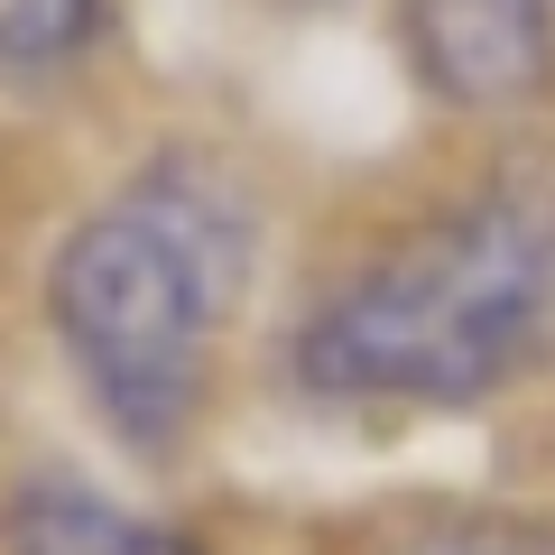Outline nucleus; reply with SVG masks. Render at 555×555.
I'll return each mask as SVG.
<instances>
[{
  "label": "nucleus",
  "instance_id": "obj_1",
  "mask_svg": "<svg viewBox=\"0 0 555 555\" xmlns=\"http://www.w3.org/2000/svg\"><path fill=\"white\" fill-rule=\"evenodd\" d=\"M555 343V167H500L361 259L297 324V379L324 398L463 408Z\"/></svg>",
  "mask_w": 555,
  "mask_h": 555
},
{
  "label": "nucleus",
  "instance_id": "obj_2",
  "mask_svg": "<svg viewBox=\"0 0 555 555\" xmlns=\"http://www.w3.org/2000/svg\"><path fill=\"white\" fill-rule=\"evenodd\" d=\"M241 269H250V214L222 185L185 177L139 185L65 232L47 306H56V334L93 408L139 454H167L195 426L214 324L232 315Z\"/></svg>",
  "mask_w": 555,
  "mask_h": 555
},
{
  "label": "nucleus",
  "instance_id": "obj_3",
  "mask_svg": "<svg viewBox=\"0 0 555 555\" xmlns=\"http://www.w3.org/2000/svg\"><path fill=\"white\" fill-rule=\"evenodd\" d=\"M408 47L416 75L444 102H518L555 65V10L546 0H408Z\"/></svg>",
  "mask_w": 555,
  "mask_h": 555
},
{
  "label": "nucleus",
  "instance_id": "obj_4",
  "mask_svg": "<svg viewBox=\"0 0 555 555\" xmlns=\"http://www.w3.org/2000/svg\"><path fill=\"white\" fill-rule=\"evenodd\" d=\"M0 555H195V546L177 528H158V518L83 491V481L38 473L0 500Z\"/></svg>",
  "mask_w": 555,
  "mask_h": 555
},
{
  "label": "nucleus",
  "instance_id": "obj_5",
  "mask_svg": "<svg viewBox=\"0 0 555 555\" xmlns=\"http://www.w3.org/2000/svg\"><path fill=\"white\" fill-rule=\"evenodd\" d=\"M102 28V0H0V75H47L83 56Z\"/></svg>",
  "mask_w": 555,
  "mask_h": 555
},
{
  "label": "nucleus",
  "instance_id": "obj_6",
  "mask_svg": "<svg viewBox=\"0 0 555 555\" xmlns=\"http://www.w3.org/2000/svg\"><path fill=\"white\" fill-rule=\"evenodd\" d=\"M389 555H555V518L518 509H444L426 528H408Z\"/></svg>",
  "mask_w": 555,
  "mask_h": 555
},
{
  "label": "nucleus",
  "instance_id": "obj_7",
  "mask_svg": "<svg viewBox=\"0 0 555 555\" xmlns=\"http://www.w3.org/2000/svg\"><path fill=\"white\" fill-rule=\"evenodd\" d=\"M287 10H334V0H287Z\"/></svg>",
  "mask_w": 555,
  "mask_h": 555
}]
</instances>
